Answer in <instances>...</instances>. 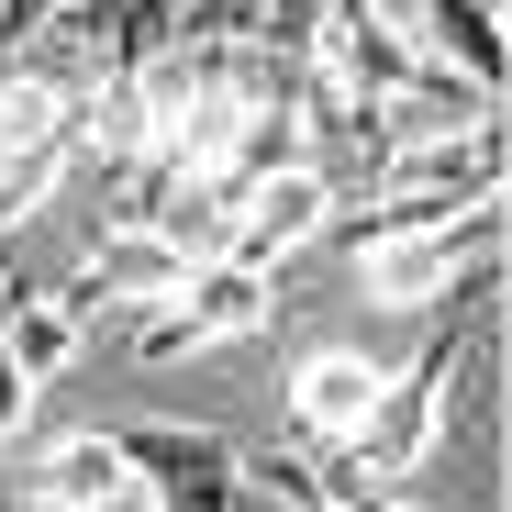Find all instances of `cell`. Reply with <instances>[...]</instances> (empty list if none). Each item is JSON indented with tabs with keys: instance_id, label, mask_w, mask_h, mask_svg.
<instances>
[{
	"instance_id": "1",
	"label": "cell",
	"mask_w": 512,
	"mask_h": 512,
	"mask_svg": "<svg viewBox=\"0 0 512 512\" xmlns=\"http://www.w3.org/2000/svg\"><path fill=\"white\" fill-rule=\"evenodd\" d=\"M346 256H357V290H368V301L435 312V301H457L468 268H501V190H490V201H457L446 223H412V234L346 245Z\"/></svg>"
},
{
	"instance_id": "2",
	"label": "cell",
	"mask_w": 512,
	"mask_h": 512,
	"mask_svg": "<svg viewBox=\"0 0 512 512\" xmlns=\"http://www.w3.org/2000/svg\"><path fill=\"white\" fill-rule=\"evenodd\" d=\"M323 212H334V190L312 179V167L290 156V167H268V179H256L245 201H234V223H223V256L234 268H290V256H312L323 245Z\"/></svg>"
},
{
	"instance_id": "3",
	"label": "cell",
	"mask_w": 512,
	"mask_h": 512,
	"mask_svg": "<svg viewBox=\"0 0 512 512\" xmlns=\"http://www.w3.org/2000/svg\"><path fill=\"white\" fill-rule=\"evenodd\" d=\"M0 501H12V512H123L134 501V468H123L112 435H45Z\"/></svg>"
},
{
	"instance_id": "4",
	"label": "cell",
	"mask_w": 512,
	"mask_h": 512,
	"mask_svg": "<svg viewBox=\"0 0 512 512\" xmlns=\"http://www.w3.org/2000/svg\"><path fill=\"white\" fill-rule=\"evenodd\" d=\"M368 401H379V357L323 346V357L290 368V435L323 457V446H346V435H357V412H368Z\"/></svg>"
},
{
	"instance_id": "5",
	"label": "cell",
	"mask_w": 512,
	"mask_h": 512,
	"mask_svg": "<svg viewBox=\"0 0 512 512\" xmlns=\"http://www.w3.org/2000/svg\"><path fill=\"white\" fill-rule=\"evenodd\" d=\"M390 23L435 56V67L501 90V0H390Z\"/></svg>"
},
{
	"instance_id": "6",
	"label": "cell",
	"mask_w": 512,
	"mask_h": 512,
	"mask_svg": "<svg viewBox=\"0 0 512 512\" xmlns=\"http://www.w3.org/2000/svg\"><path fill=\"white\" fill-rule=\"evenodd\" d=\"M167 301L201 323V346H234V334H256V323H268L279 279H268V268H234V256H190V279L167 290Z\"/></svg>"
},
{
	"instance_id": "7",
	"label": "cell",
	"mask_w": 512,
	"mask_h": 512,
	"mask_svg": "<svg viewBox=\"0 0 512 512\" xmlns=\"http://www.w3.org/2000/svg\"><path fill=\"white\" fill-rule=\"evenodd\" d=\"M123 346H134V368H179V357H201V323H190L179 301H134Z\"/></svg>"
},
{
	"instance_id": "8",
	"label": "cell",
	"mask_w": 512,
	"mask_h": 512,
	"mask_svg": "<svg viewBox=\"0 0 512 512\" xmlns=\"http://www.w3.org/2000/svg\"><path fill=\"white\" fill-rule=\"evenodd\" d=\"M256 12L268 0H179V34L190 45H256Z\"/></svg>"
},
{
	"instance_id": "9",
	"label": "cell",
	"mask_w": 512,
	"mask_h": 512,
	"mask_svg": "<svg viewBox=\"0 0 512 512\" xmlns=\"http://www.w3.org/2000/svg\"><path fill=\"white\" fill-rule=\"evenodd\" d=\"M23 401H34V379L12 368V346H0V446H12V435H23Z\"/></svg>"
}]
</instances>
